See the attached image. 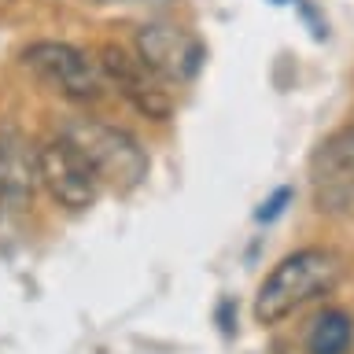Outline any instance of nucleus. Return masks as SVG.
I'll return each instance as SVG.
<instances>
[{"label":"nucleus","instance_id":"obj_5","mask_svg":"<svg viewBox=\"0 0 354 354\" xmlns=\"http://www.w3.org/2000/svg\"><path fill=\"white\" fill-rule=\"evenodd\" d=\"M96 63H100V71H104V82L115 88L137 115L151 118V122H166L174 115V96L166 93V82L140 63V55H129L126 48H118V44H104Z\"/></svg>","mask_w":354,"mask_h":354},{"label":"nucleus","instance_id":"obj_1","mask_svg":"<svg viewBox=\"0 0 354 354\" xmlns=\"http://www.w3.org/2000/svg\"><path fill=\"white\" fill-rule=\"evenodd\" d=\"M339 273H343L339 254L328 248H299L284 254L254 292V321L259 325H281L295 310H303L310 299L332 292Z\"/></svg>","mask_w":354,"mask_h":354},{"label":"nucleus","instance_id":"obj_3","mask_svg":"<svg viewBox=\"0 0 354 354\" xmlns=\"http://www.w3.org/2000/svg\"><path fill=\"white\" fill-rule=\"evenodd\" d=\"M22 66L41 77L48 88L66 96L71 104H96L104 96V71L88 52L74 48L66 41H33L22 48Z\"/></svg>","mask_w":354,"mask_h":354},{"label":"nucleus","instance_id":"obj_6","mask_svg":"<svg viewBox=\"0 0 354 354\" xmlns=\"http://www.w3.org/2000/svg\"><path fill=\"white\" fill-rule=\"evenodd\" d=\"M310 177L321 214H354V122L314 151Z\"/></svg>","mask_w":354,"mask_h":354},{"label":"nucleus","instance_id":"obj_4","mask_svg":"<svg viewBox=\"0 0 354 354\" xmlns=\"http://www.w3.org/2000/svg\"><path fill=\"white\" fill-rule=\"evenodd\" d=\"M37 185L52 196L55 207L71 210V214L88 210L96 203V192H100L96 170L63 133L44 140L37 148Z\"/></svg>","mask_w":354,"mask_h":354},{"label":"nucleus","instance_id":"obj_10","mask_svg":"<svg viewBox=\"0 0 354 354\" xmlns=\"http://www.w3.org/2000/svg\"><path fill=\"white\" fill-rule=\"evenodd\" d=\"M292 199H295L292 185H281V188H273V192H270V199H262V207L254 210V221H262V225H270V221H277V218L284 214Z\"/></svg>","mask_w":354,"mask_h":354},{"label":"nucleus","instance_id":"obj_12","mask_svg":"<svg viewBox=\"0 0 354 354\" xmlns=\"http://www.w3.org/2000/svg\"><path fill=\"white\" fill-rule=\"evenodd\" d=\"M0 207H4V185H0Z\"/></svg>","mask_w":354,"mask_h":354},{"label":"nucleus","instance_id":"obj_2","mask_svg":"<svg viewBox=\"0 0 354 354\" xmlns=\"http://www.w3.org/2000/svg\"><path fill=\"white\" fill-rule=\"evenodd\" d=\"M59 133L88 159L100 181H107L118 192H133L151 170L144 144L122 126H111L100 118H66Z\"/></svg>","mask_w":354,"mask_h":354},{"label":"nucleus","instance_id":"obj_11","mask_svg":"<svg viewBox=\"0 0 354 354\" xmlns=\"http://www.w3.org/2000/svg\"><path fill=\"white\" fill-rule=\"evenodd\" d=\"M93 4H118V8H170L174 0H93Z\"/></svg>","mask_w":354,"mask_h":354},{"label":"nucleus","instance_id":"obj_13","mask_svg":"<svg viewBox=\"0 0 354 354\" xmlns=\"http://www.w3.org/2000/svg\"><path fill=\"white\" fill-rule=\"evenodd\" d=\"M270 4H288V0H270Z\"/></svg>","mask_w":354,"mask_h":354},{"label":"nucleus","instance_id":"obj_8","mask_svg":"<svg viewBox=\"0 0 354 354\" xmlns=\"http://www.w3.org/2000/svg\"><path fill=\"white\" fill-rule=\"evenodd\" d=\"M0 185H4L8 207H26L37 185V151L30 155L26 140L15 129L0 133Z\"/></svg>","mask_w":354,"mask_h":354},{"label":"nucleus","instance_id":"obj_9","mask_svg":"<svg viewBox=\"0 0 354 354\" xmlns=\"http://www.w3.org/2000/svg\"><path fill=\"white\" fill-rule=\"evenodd\" d=\"M351 347H354V317L339 306L321 310L306 332V354H351Z\"/></svg>","mask_w":354,"mask_h":354},{"label":"nucleus","instance_id":"obj_7","mask_svg":"<svg viewBox=\"0 0 354 354\" xmlns=\"http://www.w3.org/2000/svg\"><path fill=\"white\" fill-rule=\"evenodd\" d=\"M137 55L151 74L177 85L192 82L207 59L203 44L185 26H174V22H144L137 30Z\"/></svg>","mask_w":354,"mask_h":354}]
</instances>
